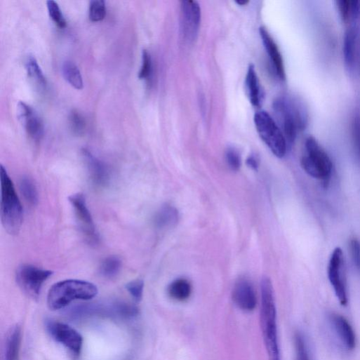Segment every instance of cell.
I'll return each mask as SVG.
<instances>
[{
  "instance_id": "17",
  "label": "cell",
  "mask_w": 360,
  "mask_h": 360,
  "mask_svg": "<svg viewBox=\"0 0 360 360\" xmlns=\"http://www.w3.org/2000/svg\"><path fill=\"white\" fill-rule=\"evenodd\" d=\"M359 30V22H354L346 30L344 35L342 53L345 65L349 72L353 70L355 63Z\"/></svg>"
},
{
  "instance_id": "32",
  "label": "cell",
  "mask_w": 360,
  "mask_h": 360,
  "mask_svg": "<svg viewBox=\"0 0 360 360\" xmlns=\"http://www.w3.org/2000/svg\"><path fill=\"white\" fill-rule=\"evenodd\" d=\"M153 72L152 60L147 51L142 53V65L139 72V79L141 80H149Z\"/></svg>"
},
{
  "instance_id": "9",
  "label": "cell",
  "mask_w": 360,
  "mask_h": 360,
  "mask_svg": "<svg viewBox=\"0 0 360 360\" xmlns=\"http://www.w3.org/2000/svg\"><path fill=\"white\" fill-rule=\"evenodd\" d=\"M69 201L81 232L90 243L97 244L99 235L85 196L82 193L74 194L69 197Z\"/></svg>"
},
{
  "instance_id": "2",
  "label": "cell",
  "mask_w": 360,
  "mask_h": 360,
  "mask_svg": "<svg viewBox=\"0 0 360 360\" xmlns=\"http://www.w3.org/2000/svg\"><path fill=\"white\" fill-rule=\"evenodd\" d=\"M273 107L288 145H293L298 134L308 125L309 114L306 106L299 99L281 97L274 101Z\"/></svg>"
},
{
  "instance_id": "22",
  "label": "cell",
  "mask_w": 360,
  "mask_h": 360,
  "mask_svg": "<svg viewBox=\"0 0 360 360\" xmlns=\"http://www.w3.org/2000/svg\"><path fill=\"white\" fill-rule=\"evenodd\" d=\"M62 73L65 80L74 88L82 90L84 81L79 67L71 61L65 62L62 65Z\"/></svg>"
},
{
  "instance_id": "11",
  "label": "cell",
  "mask_w": 360,
  "mask_h": 360,
  "mask_svg": "<svg viewBox=\"0 0 360 360\" xmlns=\"http://www.w3.org/2000/svg\"><path fill=\"white\" fill-rule=\"evenodd\" d=\"M181 29L184 38L194 41L199 34L201 21L199 4L193 0L180 2Z\"/></svg>"
},
{
  "instance_id": "15",
  "label": "cell",
  "mask_w": 360,
  "mask_h": 360,
  "mask_svg": "<svg viewBox=\"0 0 360 360\" xmlns=\"http://www.w3.org/2000/svg\"><path fill=\"white\" fill-rule=\"evenodd\" d=\"M260 35L275 74L281 81H285L284 60L277 45L265 27L260 28Z\"/></svg>"
},
{
  "instance_id": "25",
  "label": "cell",
  "mask_w": 360,
  "mask_h": 360,
  "mask_svg": "<svg viewBox=\"0 0 360 360\" xmlns=\"http://www.w3.org/2000/svg\"><path fill=\"white\" fill-rule=\"evenodd\" d=\"M122 261L117 256H109L105 258L100 267V274L106 279H113L120 272Z\"/></svg>"
},
{
  "instance_id": "34",
  "label": "cell",
  "mask_w": 360,
  "mask_h": 360,
  "mask_svg": "<svg viewBox=\"0 0 360 360\" xmlns=\"http://www.w3.org/2000/svg\"><path fill=\"white\" fill-rule=\"evenodd\" d=\"M226 161L229 168L233 171H238L241 164V159L239 152L233 147H229L225 153Z\"/></svg>"
},
{
  "instance_id": "16",
  "label": "cell",
  "mask_w": 360,
  "mask_h": 360,
  "mask_svg": "<svg viewBox=\"0 0 360 360\" xmlns=\"http://www.w3.org/2000/svg\"><path fill=\"white\" fill-rule=\"evenodd\" d=\"M82 154L92 182L98 187L107 185L110 179L107 166L88 149H84Z\"/></svg>"
},
{
  "instance_id": "26",
  "label": "cell",
  "mask_w": 360,
  "mask_h": 360,
  "mask_svg": "<svg viewBox=\"0 0 360 360\" xmlns=\"http://www.w3.org/2000/svg\"><path fill=\"white\" fill-rule=\"evenodd\" d=\"M20 189L26 200L32 205L36 206L39 202V193L34 181L24 177L20 181Z\"/></svg>"
},
{
  "instance_id": "13",
  "label": "cell",
  "mask_w": 360,
  "mask_h": 360,
  "mask_svg": "<svg viewBox=\"0 0 360 360\" xmlns=\"http://www.w3.org/2000/svg\"><path fill=\"white\" fill-rule=\"evenodd\" d=\"M18 117L28 135L35 141H40L44 136V125L35 110L23 102L18 107Z\"/></svg>"
},
{
  "instance_id": "12",
  "label": "cell",
  "mask_w": 360,
  "mask_h": 360,
  "mask_svg": "<svg viewBox=\"0 0 360 360\" xmlns=\"http://www.w3.org/2000/svg\"><path fill=\"white\" fill-rule=\"evenodd\" d=\"M328 321L335 336L347 351H352L356 347V335L349 322L342 315L331 312Z\"/></svg>"
},
{
  "instance_id": "31",
  "label": "cell",
  "mask_w": 360,
  "mask_h": 360,
  "mask_svg": "<svg viewBox=\"0 0 360 360\" xmlns=\"http://www.w3.org/2000/svg\"><path fill=\"white\" fill-rule=\"evenodd\" d=\"M49 15L56 25L60 29L67 27V21L59 7V5L53 0L47 2Z\"/></svg>"
},
{
  "instance_id": "1",
  "label": "cell",
  "mask_w": 360,
  "mask_h": 360,
  "mask_svg": "<svg viewBox=\"0 0 360 360\" xmlns=\"http://www.w3.org/2000/svg\"><path fill=\"white\" fill-rule=\"evenodd\" d=\"M260 324L269 360H281L276 325V308L273 286L268 277L260 284Z\"/></svg>"
},
{
  "instance_id": "10",
  "label": "cell",
  "mask_w": 360,
  "mask_h": 360,
  "mask_svg": "<svg viewBox=\"0 0 360 360\" xmlns=\"http://www.w3.org/2000/svg\"><path fill=\"white\" fill-rule=\"evenodd\" d=\"M47 328L56 341L62 344L75 355L80 354L84 338L79 331L65 323L53 321L48 323Z\"/></svg>"
},
{
  "instance_id": "35",
  "label": "cell",
  "mask_w": 360,
  "mask_h": 360,
  "mask_svg": "<svg viewBox=\"0 0 360 360\" xmlns=\"http://www.w3.org/2000/svg\"><path fill=\"white\" fill-rule=\"evenodd\" d=\"M349 246L352 261L356 267L360 270V241L353 238L349 241Z\"/></svg>"
},
{
  "instance_id": "33",
  "label": "cell",
  "mask_w": 360,
  "mask_h": 360,
  "mask_svg": "<svg viewBox=\"0 0 360 360\" xmlns=\"http://www.w3.org/2000/svg\"><path fill=\"white\" fill-rule=\"evenodd\" d=\"M145 284L141 279L129 282L126 285V289L137 302L142 299Z\"/></svg>"
},
{
  "instance_id": "7",
  "label": "cell",
  "mask_w": 360,
  "mask_h": 360,
  "mask_svg": "<svg viewBox=\"0 0 360 360\" xmlns=\"http://www.w3.org/2000/svg\"><path fill=\"white\" fill-rule=\"evenodd\" d=\"M53 272L41 269L32 265H22L16 274V279L21 288L29 295L37 298L44 284L53 275Z\"/></svg>"
},
{
  "instance_id": "3",
  "label": "cell",
  "mask_w": 360,
  "mask_h": 360,
  "mask_svg": "<svg viewBox=\"0 0 360 360\" xmlns=\"http://www.w3.org/2000/svg\"><path fill=\"white\" fill-rule=\"evenodd\" d=\"M98 293V287L91 282L78 279L65 280L51 287L48 295V305L51 309L58 310L74 300H91Z\"/></svg>"
},
{
  "instance_id": "19",
  "label": "cell",
  "mask_w": 360,
  "mask_h": 360,
  "mask_svg": "<svg viewBox=\"0 0 360 360\" xmlns=\"http://www.w3.org/2000/svg\"><path fill=\"white\" fill-rule=\"evenodd\" d=\"M335 5L343 22H359L360 20V1L337 0Z\"/></svg>"
},
{
  "instance_id": "27",
  "label": "cell",
  "mask_w": 360,
  "mask_h": 360,
  "mask_svg": "<svg viewBox=\"0 0 360 360\" xmlns=\"http://www.w3.org/2000/svg\"><path fill=\"white\" fill-rule=\"evenodd\" d=\"M294 345L295 348V360H312L306 339L300 331L295 333Z\"/></svg>"
},
{
  "instance_id": "21",
  "label": "cell",
  "mask_w": 360,
  "mask_h": 360,
  "mask_svg": "<svg viewBox=\"0 0 360 360\" xmlns=\"http://www.w3.org/2000/svg\"><path fill=\"white\" fill-rule=\"evenodd\" d=\"M178 221V212L170 206H163L156 213L154 219L155 225L159 228L174 226Z\"/></svg>"
},
{
  "instance_id": "8",
  "label": "cell",
  "mask_w": 360,
  "mask_h": 360,
  "mask_svg": "<svg viewBox=\"0 0 360 360\" xmlns=\"http://www.w3.org/2000/svg\"><path fill=\"white\" fill-rule=\"evenodd\" d=\"M328 277L335 294L342 305L348 302L347 289L345 274L343 253L340 248H335L329 259Z\"/></svg>"
},
{
  "instance_id": "24",
  "label": "cell",
  "mask_w": 360,
  "mask_h": 360,
  "mask_svg": "<svg viewBox=\"0 0 360 360\" xmlns=\"http://www.w3.org/2000/svg\"><path fill=\"white\" fill-rule=\"evenodd\" d=\"M26 67L29 78L40 88H45L47 86V81L36 59L29 55L27 58Z\"/></svg>"
},
{
  "instance_id": "36",
  "label": "cell",
  "mask_w": 360,
  "mask_h": 360,
  "mask_svg": "<svg viewBox=\"0 0 360 360\" xmlns=\"http://www.w3.org/2000/svg\"><path fill=\"white\" fill-rule=\"evenodd\" d=\"M247 165L254 170H257L259 166V160L255 155H251L247 159Z\"/></svg>"
},
{
  "instance_id": "18",
  "label": "cell",
  "mask_w": 360,
  "mask_h": 360,
  "mask_svg": "<svg viewBox=\"0 0 360 360\" xmlns=\"http://www.w3.org/2000/svg\"><path fill=\"white\" fill-rule=\"evenodd\" d=\"M246 91L250 102L253 107L260 106L262 100V93L260 81L255 69V67L251 65L245 80Z\"/></svg>"
},
{
  "instance_id": "5",
  "label": "cell",
  "mask_w": 360,
  "mask_h": 360,
  "mask_svg": "<svg viewBox=\"0 0 360 360\" xmlns=\"http://www.w3.org/2000/svg\"><path fill=\"white\" fill-rule=\"evenodd\" d=\"M305 148V154L300 161L302 169L312 178L327 184L333 168L330 156L313 137L306 139Z\"/></svg>"
},
{
  "instance_id": "37",
  "label": "cell",
  "mask_w": 360,
  "mask_h": 360,
  "mask_svg": "<svg viewBox=\"0 0 360 360\" xmlns=\"http://www.w3.org/2000/svg\"><path fill=\"white\" fill-rule=\"evenodd\" d=\"M236 4L240 6H246L249 4V1H247V0L246 1H236Z\"/></svg>"
},
{
  "instance_id": "6",
  "label": "cell",
  "mask_w": 360,
  "mask_h": 360,
  "mask_svg": "<svg viewBox=\"0 0 360 360\" xmlns=\"http://www.w3.org/2000/svg\"><path fill=\"white\" fill-rule=\"evenodd\" d=\"M256 131L271 152L278 158H283L287 152L288 143L281 130L272 116L260 111L254 116Z\"/></svg>"
},
{
  "instance_id": "4",
  "label": "cell",
  "mask_w": 360,
  "mask_h": 360,
  "mask_svg": "<svg viewBox=\"0 0 360 360\" xmlns=\"http://www.w3.org/2000/svg\"><path fill=\"white\" fill-rule=\"evenodd\" d=\"M0 168L2 188L0 213L2 224L10 234H17L20 232L23 223V207L6 169L4 166Z\"/></svg>"
},
{
  "instance_id": "29",
  "label": "cell",
  "mask_w": 360,
  "mask_h": 360,
  "mask_svg": "<svg viewBox=\"0 0 360 360\" xmlns=\"http://www.w3.org/2000/svg\"><path fill=\"white\" fill-rule=\"evenodd\" d=\"M106 5L104 0H93L90 4L89 18L93 22L102 21L106 17Z\"/></svg>"
},
{
  "instance_id": "28",
  "label": "cell",
  "mask_w": 360,
  "mask_h": 360,
  "mask_svg": "<svg viewBox=\"0 0 360 360\" xmlns=\"http://www.w3.org/2000/svg\"><path fill=\"white\" fill-rule=\"evenodd\" d=\"M69 126L72 133L76 136L84 135L86 129V121L84 117L77 111H72L69 115Z\"/></svg>"
},
{
  "instance_id": "14",
  "label": "cell",
  "mask_w": 360,
  "mask_h": 360,
  "mask_svg": "<svg viewBox=\"0 0 360 360\" xmlns=\"http://www.w3.org/2000/svg\"><path fill=\"white\" fill-rule=\"evenodd\" d=\"M232 299L235 305L245 312L253 311L256 306V296L253 287L246 279H239L235 284Z\"/></svg>"
},
{
  "instance_id": "30",
  "label": "cell",
  "mask_w": 360,
  "mask_h": 360,
  "mask_svg": "<svg viewBox=\"0 0 360 360\" xmlns=\"http://www.w3.org/2000/svg\"><path fill=\"white\" fill-rule=\"evenodd\" d=\"M352 136L354 154L360 166V114L356 113L352 122Z\"/></svg>"
},
{
  "instance_id": "20",
  "label": "cell",
  "mask_w": 360,
  "mask_h": 360,
  "mask_svg": "<svg viewBox=\"0 0 360 360\" xmlns=\"http://www.w3.org/2000/svg\"><path fill=\"white\" fill-rule=\"evenodd\" d=\"M22 330L19 326L11 328L6 340V360H20Z\"/></svg>"
},
{
  "instance_id": "23",
  "label": "cell",
  "mask_w": 360,
  "mask_h": 360,
  "mask_svg": "<svg viewBox=\"0 0 360 360\" xmlns=\"http://www.w3.org/2000/svg\"><path fill=\"white\" fill-rule=\"evenodd\" d=\"M168 291L173 299L184 301L189 298L192 293V286L187 280L179 279L170 284Z\"/></svg>"
}]
</instances>
